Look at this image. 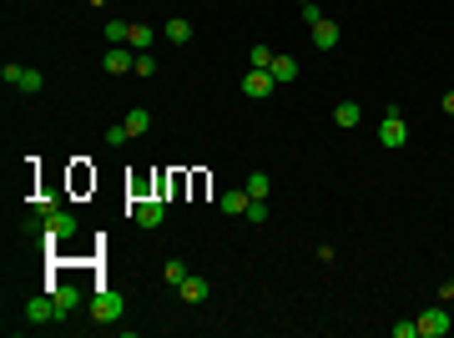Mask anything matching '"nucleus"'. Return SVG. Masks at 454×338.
<instances>
[{
  "label": "nucleus",
  "instance_id": "f03ea898",
  "mask_svg": "<svg viewBox=\"0 0 454 338\" xmlns=\"http://www.w3.org/2000/svg\"><path fill=\"white\" fill-rule=\"evenodd\" d=\"M76 228H81V222H76V212H66V207H56V217L46 222V228H41V238L56 248V243H66V238H76Z\"/></svg>",
  "mask_w": 454,
  "mask_h": 338
},
{
  "label": "nucleus",
  "instance_id": "9d476101",
  "mask_svg": "<svg viewBox=\"0 0 454 338\" xmlns=\"http://www.w3.org/2000/svg\"><path fill=\"white\" fill-rule=\"evenodd\" d=\"M248 202H253V197H248V187H238V192H222V197H217V207H222L227 217H243V212H248Z\"/></svg>",
  "mask_w": 454,
  "mask_h": 338
},
{
  "label": "nucleus",
  "instance_id": "4be33fe9",
  "mask_svg": "<svg viewBox=\"0 0 454 338\" xmlns=\"http://www.w3.org/2000/svg\"><path fill=\"white\" fill-rule=\"evenodd\" d=\"M318 21H323V6H318V0H308V6H303V26H308V31H313V26H318Z\"/></svg>",
  "mask_w": 454,
  "mask_h": 338
},
{
  "label": "nucleus",
  "instance_id": "412c9836",
  "mask_svg": "<svg viewBox=\"0 0 454 338\" xmlns=\"http://www.w3.org/2000/svg\"><path fill=\"white\" fill-rule=\"evenodd\" d=\"M127 31H132L127 21H106V41L111 46H127Z\"/></svg>",
  "mask_w": 454,
  "mask_h": 338
},
{
  "label": "nucleus",
  "instance_id": "dca6fc26",
  "mask_svg": "<svg viewBox=\"0 0 454 338\" xmlns=\"http://www.w3.org/2000/svg\"><path fill=\"white\" fill-rule=\"evenodd\" d=\"M167 41H172V46H182V41H192V26H187L182 16H172V21H167Z\"/></svg>",
  "mask_w": 454,
  "mask_h": 338
},
{
  "label": "nucleus",
  "instance_id": "6e6552de",
  "mask_svg": "<svg viewBox=\"0 0 454 338\" xmlns=\"http://www.w3.org/2000/svg\"><path fill=\"white\" fill-rule=\"evenodd\" d=\"M46 293L56 298V308H61V318H66L71 308H81V288H76V283H46Z\"/></svg>",
  "mask_w": 454,
  "mask_h": 338
},
{
  "label": "nucleus",
  "instance_id": "393cba45",
  "mask_svg": "<svg viewBox=\"0 0 454 338\" xmlns=\"http://www.w3.org/2000/svg\"><path fill=\"white\" fill-rule=\"evenodd\" d=\"M253 66H263V71L273 66V51H268V46H253Z\"/></svg>",
  "mask_w": 454,
  "mask_h": 338
},
{
  "label": "nucleus",
  "instance_id": "bb28decb",
  "mask_svg": "<svg viewBox=\"0 0 454 338\" xmlns=\"http://www.w3.org/2000/svg\"><path fill=\"white\" fill-rule=\"evenodd\" d=\"M394 338H419V318L414 323H394Z\"/></svg>",
  "mask_w": 454,
  "mask_h": 338
},
{
  "label": "nucleus",
  "instance_id": "f8f14e48",
  "mask_svg": "<svg viewBox=\"0 0 454 338\" xmlns=\"http://www.w3.org/2000/svg\"><path fill=\"white\" fill-rule=\"evenodd\" d=\"M313 46H318V51H333V46H338V26H333L328 16L313 26Z\"/></svg>",
  "mask_w": 454,
  "mask_h": 338
},
{
  "label": "nucleus",
  "instance_id": "1a4fd4ad",
  "mask_svg": "<svg viewBox=\"0 0 454 338\" xmlns=\"http://www.w3.org/2000/svg\"><path fill=\"white\" fill-rule=\"evenodd\" d=\"M26 318H31V323H61V308H56V298H51V293H41V298H31Z\"/></svg>",
  "mask_w": 454,
  "mask_h": 338
},
{
  "label": "nucleus",
  "instance_id": "f257e3e1",
  "mask_svg": "<svg viewBox=\"0 0 454 338\" xmlns=\"http://www.w3.org/2000/svg\"><path fill=\"white\" fill-rule=\"evenodd\" d=\"M122 313H127L122 293H111V288H96V293H91V318H96V323H117Z\"/></svg>",
  "mask_w": 454,
  "mask_h": 338
},
{
  "label": "nucleus",
  "instance_id": "2eb2a0df",
  "mask_svg": "<svg viewBox=\"0 0 454 338\" xmlns=\"http://www.w3.org/2000/svg\"><path fill=\"white\" fill-rule=\"evenodd\" d=\"M127 41H132V51H152L157 31H152V26H132V31H127Z\"/></svg>",
  "mask_w": 454,
  "mask_h": 338
},
{
  "label": "nucleus",
  "instance_id": "a878e982",
  "mask_svg": "<svg viewBox=\"0 0 454 338\" xmlns=\"http://www.w3.org/2000/svg\"><path fill=\"white\" fill-rule=\"evenodd\" d=\"M127 137H132V132H127V122H122V127H111V132H106V147H122Z\"/></svg>",
  "mask_w": 454,
  "mask_h": 338
},
{
  "label": "nucleus",
  "instance_id": "ddd939ff",
  "mask_svg": "<svg viewBox=\"0 0 454 338\" xmlns=\"http://www.w3.org/2000/svg\"><path fill=\"white\" fill-rule=\"evenodd\" d=\"M182 298H187V303H202V298H207V278L187 273V278H182Z\"/></svg>",
  "mask_w": 454,
  "mask_h": 338
},
{
  "label": "nucleus",
  "instance_id": "f3484780",
  "mask_svg": "<svg viewBox=\"0 0 454 338\" xmlns=\"http://www.w3.org/2000/svg\"><path fill=\"white\" fill-rule=\"evenodd\" d=\"M41 86H46V76H41V71H31V66H26V71H21V81H16V91H26V96H36Z\"/></svg>",
  "mask_w": 454,
  "mask_h": 338
},
{
  "label": "nucleus",
  "instance_id": "a211bd4d",
  "mask_svg": "<svg viewBox=\"0 0 454 338\" xmlns=\"http://www.w3.org/2000/svg\"><path fill=\"white\" fill-rule=\"evenodd\" d=\"M243 187H248V197H268V192H273V177H268V172H253Z\"/></svg>",
  "mask_w": 454,
  "mask_h": 338
},
{
  "label": "nucleus",
  "instance_id": "20e7f679",
  "mask_svg": "<svg viewBox=\"0 0 454 338\" xmlns=\"http://www.w3.org/2000/svg\"><path fill=\"white\" fill-rule=\"evenodd\" d=\"M132 217H137V228H162V222H167V202L162 197H137Z\"/></svg>",
  "mask_w": 454,
  "mask_h": 338
},
{
  "label": "nucleus",
  "instance_id": "423d86ee",
  "mask_svg": "<svg viewBox=\"0 0 454 338\" xmlns=\"http://www.w3.org/2000/svg\"><path fill=\"white\" fill-rule=\"evenodd\" d=\"M273 86H278V76H273V71H263V66H253V71L243 76V96H248V101L273 96Z\"/></svg>",
  "mask_w": 454,
  "mask_h": 338
},
{
  "label": "nucleus",
  "instance_id": "39448f33",
  "mask_svg": "<svg viewBox=\"0 0 454 338\" xmlns=\"http://www.w3.org/2000/svg\"><path fill=\"white\" fill-rule=\"evenodd\" d=\"M379 142H384L389 152L409 142V127H404V117H399V106H389V111H384V127H379Z\"/></svg>",
  "mask_w": 454,
  "mask_h": 338
},
{
  "label": "nucleus",
  "instance_id": "aec40b11",
  "mask_svg": "<svg viewBox=\"0 0 454 338\" xmlns=\"http://www.w3.org/2000/svg\"><path fill=\"white\" fill-rule=\"evenodd\" d=\"M147 127H152V117H147L142 106H132V117H127V132H132V137H142Z\"/></svg>",
  "mask_w": 454,
  "mask_h": 338
},
{
  "label": "nucleus",
  "instance_id": "cd10ccee",
  "mask_svg": "<svg viewBox=\"0 0 454 338\" xmlns=\"http://www.w3.org/2000/svg\"><path fill=\"white\" fill-rule=\"evenodd\" d=\"M439 303H454V283H439Z\"/></svg>",
  "mask_w": 454,
  "mask_h": 338
},
{
  "label": "nucleus",
  "instance_id": "0eeeda50",
  "mask_svg": "<svg viewBox=\"0 0 454 338\" xmlns=\"http://www.w3.org/2000/svg\"><path fill=\"white\" fill-rule=\"evenodd\" d=\"M101 66H106L111 76H127V71H137V56H132L127 46H111V51L101 56Z\"/></svg>",
  "mask_w": 454,
  "mask_h": 338
},
{
  "label": "nucleus",
  "instance_id": "5701e85b",
  "mask_svg": "<svg viewBox=\"0 0 454 338\" xmlns=\"http://www.w3.org/2000/svg\"><path fill=\"white\" fill-rule=\"evenodd\" d=\"M243 217H253V222H268V202H263V197H253V202H248V212H243Z\"/></svg>",
  "mask_w": 454,
  "mask_h": 338
},
{
  "label": "nucleus",
  "instance_id": "c85d7f7f",
  "mask_svg": "<svg viewBox=\"0 0 454 338\" xmlns=\"http://www.w3.org/2000/svg\"><path fill=\"white\" fill-rule=\"evenodd\" d=\"M444 111H449V117H454V91H449V96H444Z\"/></svg>",
  "mask_w": 454,
  "mask_h": 338
},
{
  "label": "nucleus",
  "instance_id": "b1692460",
  "mask_svg": "<svg viewBox=\"0 0 454 338\" xmlns=\"http://www.w3.org/2000/svg\"><path fill=\"white\" fill-rule=\"evenodd\" d=\"M157 61H152V51H137V76H152Z\"/></svg>",
  "mask_w": 454,
  "mask_h": 338
},
{
  "label": "nucleus",
  "instance_id": "c756f323",
  "mask_svg": "<svg viewBox=\"0 0 454 338\" xmlns=\"http://www.w3.org/2000/svg\"><path fill=\"white\" fill-rule=\"evenodd\" d=\"M298 6H308V0H298Z\"/></svg>",
  "mask_w": 454,
  "mask_h": 338
},
{
  "label": "nucleus",
  "instance_id": "7ed1b4c3",
  "mask_svg": "<svg viewBox=\"0 0 454 338\" xmlns=\"http://www.w3.org/2000/svg\"><path fill=\"white\" fill-rule=\"evenodd\" d=\"M454 328V318H449V308L444 303H434V308H424L419 313V338H444Z\"/></svg>",
  "mask_w": 454,
  "mask_h": 338
},
{
  "label": "nucleus",
  "instance_id": "9b49d317",
  "mask_svg": "<svg viewBox=\"0 0 454 338\" xmlns=\"http://www.w3.org/2000/svg\"><path fill=\"white\" fill-rule=\"evenodd\" d=\"M359 117H364V111H359V101H338V111H333V127L354 132V127H359Z\"/></svg>",
  "mask_w": 454,
  "mask_h": 338
},
{
  "label": "nucleus",
  "instance_id": "4468645a",
  "mask_svg": "<svg viewBox=\"0 0 454 338\" xmlns=\"http://www.w3.org/2000/svg\"><path fill=\"white\" fill-rule=\"evenodd\" d=\"M278 81H293L298 76V61H293V56H273V66H268Z\"/></svg>",
  "mask_w": 454,
  "mask_h": 338
},
{
  "label": "nucleus",
  "instance_id": "6ab92c4d",
  "mask_svg": "<svg viewBox=\"0 0 454 338\" xmlns=\"http://www.w3.org/2000/svg\"><path fill=\"white\" fill-rule=\"evenodd\" d=\"M162 278H167L172 288H182V278H187V263H182V258H172V263L162 268Z\"/></svg>",
  "mask_w": 454,
  "mask_h": 338
}]
</instances>
